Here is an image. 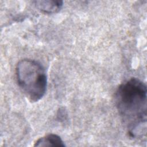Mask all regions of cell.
I'll list each match as a JSON object with an SVG mask.
<instances>
[{
    "mask_svg": "<svg viewBox=\"0 0 147 147\" xmlns=\"http://www.w3.org/2000/svg\"><path fill=\"white\" fill-rule=\"evenodd\" d=\"M17 84L28 99L35 102L45 95L47 78L43 66L37 61L24 59L20 60L16 67Z\"/></svg>",
    "mask_w": 147,
    "mask_h": 147,
    "instance_id": "cell-2",
    "label": "cell"
},
{
    "mask_svg": "<svg viewBox=\"0 0 147 147\" xmlns=\"http://www.w3.org/2000/svg\"><path fill=\"white\" fill-rule=\"evenodd\" d=\"M146 86L132 78L122 83L115 94V103L129 136L138 137L146 130Z\"/></svg>",
    "mask_w": 147,
    "mask_h": 147,
    "instance_id": "cell-1",
    "label": "cell"
},
{
    "mask_svg": "<svg viewBox=\"0 0 147 147\" xmlns=\"http://www.w3.org/2000/svg\"><path fill=\"white\" fill-rule=\"evenodd\" d=\"M34 146H64L65 145L57 134H49L40 138L35 142Z\"/></svg>",
    "mask_w": 147,
    "mask_h": 147,
    "instance_id": "cell-4",
    "label": "cell"
},
{
    "mask_svg": "<svg viewBox=\"0 0 147 147\" xmlns=\"http://www.w3.org/2000/svg\"><path fill=\"white\" fill-rule=\"evenodd\" d=\"M36 6L41 11L52 14L58 12L61 8L63 2L62 1H34Z\"/></svg>",
    "mask_w": 147,
    "mask_h": 147,
    "instance_id": "cell-3",
    "label": "cell"
}]
</instances>
